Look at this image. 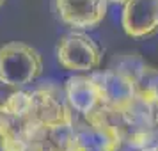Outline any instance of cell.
<instances>
[{
	"label": "cell",
	"mask_w": 158,
	"mask_h": 151,
	"mask_svg": "<svg viewBox=\"0 0 158 151\" xmlns=\"http://www.w3.org/2000/svg\"><path fill=\"white\" fill-rule=\"evenodd\" d=\"M30 101V91H16L0 101V151H27L43 124L34 115Z\"/></svg>",
	"instance_id": "obj_1"
},
{
	"label": "cell",
	"mask_w": 158,
	"mask_h": 151,
	"mask_svg": "<svg viewBox=\"0 0 158 151\" xmlns=\"http://www.w3.org/2000/svg\"><path fill=\"white\" fill-rule=\"evenodd\" d=\"M43 73V57L30 44L11 41L0 46V84L20 89L34 84Z\"/></svg>",
	"instance_id": "obj_2"
},
{
	"label": "cell",
	"mask_w": 158,
	"mask_h": 151,
	"mask_svg": "<svg viewBox=\"0 0 158 151\" xmlns=\"http://www.w3.org/2000/svg\"><path fill=\"white\" fill-rule=\"evenodd\" d=\"M57 62L73 73H93L101 64V48L80 30L59 37Z\"/></svg>",
	"instance_id": "obj_3"
},
{
	"label": "cell",
	"mask_w": 158,
	"mask_h": 151,
	"mask_svg": "<svg viewBox=\"0 0 158 151\" xmlns=\"http://www.w3.org/2000/svg\"><path fill=\"white\" fill-rule=\"evenodd\" d=\"M93 73L101 91V107L115 110V112H123L135 103V86H133V78L124 59H121L117 66L108 68L107 71Z\"/></svg>",
	"instance_id": "obj_4"
},
{
	"label": "cell",
	"mask_w": 158,
	"mask_h": 151,
	"mask_svg": "<svg viewBox=\"0 0 158 151\" xmlns=\"http://www.w3.org/2000/svg\"><path fill=\"white\" fill-rule=\"evenodd\" d=\"M107 0H55L59 20L73 30L96 29L107 16Z\"/></svg>",
	"instance_id": "obj_5"
},
{
	"label": "cell",
	"mask_w": 158,
	"mask_h": 151,
	"mask_svg": "<svg viewBox=\"0 0 158 151\" xmlns=\"http://www.w3.org/2000/svg\"><path fill=\"white\" fill-rule=\"evenodd\" d=\"M121 25L126 36L133 39L158 34V0H128L123 4Z\"/></svg>",
	"instance_id": "obj_6"
},
{
	"label": "cell",
	"mask_w": 158,
	"mask_h": 151,
	"mask_svg": "<svg viewBox=\"0 0 158 151\" xmlns=\"http://www.w3.org/2000/svg\"><path fill=\"white\" fill-rule=\"evenodd\" d=\"M64 96L71 110L80 115H85L101 107V91L94 73L69 77L64 86Z\"/></svg>",
	"instance_id": "obj_7"
},
{
	"label": "cell",
	"mask_w": 158,
	"mask_h": 151,
	"mask_svg": "<svg viewBox=\"0 0 158 151\" xmlns=\"http://www.w3.org/2000/svg\"><path fill=\"white\" fill-rule=\"evenodd\" d=\"M124 61H126L128 69L131 73V78H133L137 98L156 110L158 108V68L146 64L139 57H133V55L124 57Z\"/></svg>",
	"instance_id": "obj_8"
},
{
	"label": "cell",
	"mask_w": 158,
	"mask_h": 151,
	"mask_svg": "<svg viewBox=\"0 0 158 151\" xmlns=\"http://www.w3.org/2000/svg\"><path fill=\"white\" fill-rule=\"evenodd\" d=\"M139 151H158V142L151 144V146H146V148H142V149H139Z\"/></svg>",
	"instance_id": "obj_9"
},
{
	"label": "cell",
	"mask_w": 158,
	"mask_h": 151,
	"mask_svg": "<svg viewBox=\"0 0 158 151\" xmlns=\"http://www.w3.org/2000/svg\"><path fill=\"white\" fill-rule=\"evenodd\" d=\"M107 2H112V4H119V6H123V4H126L128 0H107Z\"/></svg>",
	"instance_id": "obj_10"
},
{
	"label": "cell",
	"mask_w": 158,
	"mask_h": 151,
	"mask_svg": "<svg viewBox=\"0 0 158 151\" xmlns=\"http://www.w3.org/2000/svg\"><path fill=\"white\" fill-rule=\"evenodd\" d=\"M155 126H156V133H158V108L155 110Z\"/></svg>",
	"instance_id": "obj_11"
},
{
	"label": "cell",
	"mask_w": 158,
	"mask_h": 151,
	"mask_svg": "<svg viewBox=\"0 0 158 151\" xmlns=\"http://www.w3.org/2000/svg\"><path fill=\"white\" fill-rule=\"evenodd\" d=\"M4 4H6V0H0V7H2V6H4Z\"/></svg>",
	"instance_id": "obj_12"
}]
</instances>
